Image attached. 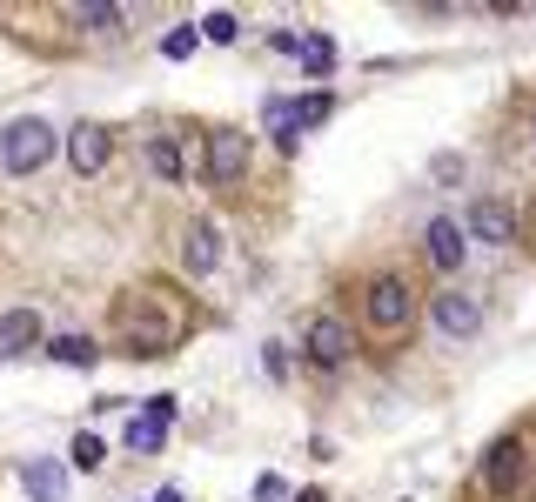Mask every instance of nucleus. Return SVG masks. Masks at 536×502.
Returning a JSON list of instances; mask_svg holds the SVG:
<instances>
[{"instance_id": "obj_20", "label": "nucleus", "mask_w": 536, "mask_h": 502, "mask_svg": "<svg viewBox=\"0 0 536 502\" xmlns=\"http://www.w3.org/2000/svg\"><path fill=\"white\" fill-rule=\"evenodd\" d=\"M195 47H201V34H195V27H168V34H161V54H168V61H188Z\"/></svg>"}, {"instance_id": "obj_9", "label": "nucleus", "mask_w": 536, "mask_h": 502, "mask_svg": "<svg viewBox=\"0 0 536 502\" xmlns=\"http://www.w3.org/2000/svg\"><path fill=\"white\" fill-rule=\"evenodd\" d=\"M181 248H188V268H195V275H215V268H222V228H215V221L201 215V221H188V241H181Z\"/></svg>"}, {"instance_id": "obj_25", "label": "nucleus", "mask_w": 536, "mask_h": 502, "mask_svg": "<svg viewBox=\"0 0 536 502\" xmlns=\"http://www.w3.org/2000/svg\"><path fill=\"white\" fill-rule=\"evenodd\" d=\"M155 502H188V496H181V489H161V496Z\"/></svg>"}, {"instance_id": "obj_22", "label": "nucleus", "mask_w": 536, "mask_h": 502, "mask_svg": "<svg viewBox=\"0 0 536 502\" xmlns=\"http://www.w3.org/2000/svg\"><path fill=\"white\" fill-rule=\"evenodd\" d=\"M195 34H201V41H215V47L235 41V14H228V7H215V14H208V21H201Z\"/></svg>"}, {"instance_id": "obj_24", "label": "nucleus", "mask_w": 536, "mask_h": 502, "mask_svg": "<svg viewBox=\"0 0 536 502\" xmlns=\"http://www.w3.org/2000/svg\"><path fill=\"white\" fill-rule=\"evenodd\" d=\"M282 496H289V482H282V476H262V482H255V502H282Z\"/></svg>"}, {"instance_id": "obj_8", "label": "nucleus", "mask_w": 536, "mask_h": 502, "mask_svg": "<svg viewBox=\"0 0 536 502\" xmlns=\"http://www.w3.org/2000/svg\"><path fill=\"white\" fill-rule=\"evenodd\" d=\"M429 322L463 342V335H476V328H483V302H476V295H436V302H429Z\"/></svg>"}, {"instance_id": "obj_17", "label": "nucleus", "mask_w": 536, "mask_h": 502, "mask_svg": "<svg viewBox=\"0 0 536 502\" xmlns=\"http://www.w3.org/2000/svg\"><path fill=\"white\" fill-rule=\"evenodd\" d=\"M47 355H54V362H67V369H94V342L88 335H54V342H47Z\"/></svg>"}, {"instance_id": "obj_16", "label": "nucleus", "mask_w": 536, "mask_h": 502, "mask_svg": "<svg viewBox=\"0 0 536 502\" xmlns=\"http://www.w3.org/2000/svg\"><path fill=\"white\" fill-rule=\"evenodd\" d=\"M295 67L322 81V74L335 67V41H329V34H302V41H295Z\"/></svg>"}, {"instance_id": "obj_18", "label": "nucleus", "mask_w": 536, "mask_h": 502, "mask_svg": "<svg viewBox=\"0 0 536 502\" xmlns=\"http://www.w3.org/2000/svg\"><path fill=\"white\" fill-rule=\"evenodd\" d=\"M148 168H155L161 181H181V148L168 141V134H155V141H148Z\"/></svg>"}, {"instance_id": "obj_1", "label": "nucleus", "mask_w": 536, "mask_h": 502, "mask_svg": "<svg viewBox=\"0 0 536 502\" xmlns=\"http://www.w3.org/2000/svg\"><path fill=\"white\" fill-rule=\"evenodd\" d=\"M114 335L128 355H161L188 335V302L168 295V288H134L128 302L114 308Z\"/></svg>"}, {"instance_id": "obj_15", "label": "nucleus", "mask_w": 536, "mask_h": 502, "mask_svg": "<svg viewBox=\"0 0 536 502\" xmlns=\"http://www.w3.org/2000/svg\"><path fill=\"white\" fill-rule=\"evenodd\" d=\"M262 121H268V134H275V148L295 154V141H302V128H295V101L268 94V101H262Z\"/></svg>"}, {"instance_id": "obj_21", "label": "nucleus", "mask_w": 536, "mask_h": 502, "mask_svg": "<svg viewBox=\"0 0 536 502\" xmlns=\"http://www.w3.org/2000/svg\"><path fill=\"white\" fill-rule=\"evenodd\" d=\"M329 114H335V101H329V94H309V101H295V128H322Z\"/></svg>"}, {"instance_id": "obj_11", "label": "nucleus", "mask_w": 536, "mask_h": 502, "mask_svg": "<svg viewBox=\"0 0 536 502\" xmlns=\"http://www.w3.org/2000/svg\"><path fill=\"white\" fill-rule=\"evenodd\" d=\"M423 248H429V262L443 268V275H456V268L469 262V255H463V228H456V221H443V215L429 221V235H423Z\"/></svg>"}, {"instance_id": "obj_6", "label": "nucleus", "mask_w": 536, "mask_h": 502, "mask_svg": "<svg viewBox=\"0 0 536 502\" xmlns=\"http://www.w3.org/2000/svg\"><path fill=\"white\" fill-rule=\"evenodd\" d=\"M67 168H74V175H101V168H108V128H101V121H74V128H67Z\"/></svg>"}, {"instance_id": "obj_7", "label": "nucleus", "mask_w": 536, "mask_h": 502, "mask_svg": "<svg viewBox=\"0 0 536 502\" xmlns=\"http://www.w3.org/2000/svg\"><path fill=\"white\" fill-rule=\"evenodd\" d=\"M168 429H175V402H168V395H155V402L128 422V449H134V456H155L161 442H168Z\"/></svg>"}, {"instance_id": "obj_10", "label": "nucleus", "mask_w": 536, "mask_h": 502, "mask_svg": "<svg viewBox=\"0 0 536 502\" xmlns=\"http://www.w3.org/2000/svg\"><path fill=\"white\" fill-rule=\"evenodd\" d=\"M34 342H41V315H34V308H7V315H0V362L27 355Z\"/></svg>"}, {"instance_id": "obj_14", "label": "nucleus", "mask_w": 536, "mask_h": 502, "mask_svg": "<svg viewBox=\"0 0 536 502\" xmlns=\"http://www.w3.org/2000/svg\"><path fill=\"white\" fill-rule=\"evenodd\" d=\"M463 228H469V235H483V241H510L516 221H510V208H503V201H476V208L463 215Z\"/></svg>"}, {"instance_id": "obj_26", "label": "nucleus", "mask_w": 536, "mask_h": 502, "mask_svg": "<svg viewBox=\"0 0 536 502\" xmlns=\"http://www.w3.org/2000/svg\"><path fill=\"white\" fill-rule=\"evenodd\" d=\"M295 502H322V496H295Z\"/></svg>"}, {"instance_id": "obj_23", "label": "nucleus", "mask_w": 536, "mask_h": 502, "mask_svg": "<svg viewBox=\"0 0 536 502\" xmlns=\"http://www.w3.org/2000/svg\"><path fill=\"white\" fill-rule=\"evenodd\" d=\"M101 456H108V442L94 436V429H81V436H74V462H81V469H94Z\"/></svg>"}, {"instance_id": "obj_3", "label": "nucleus", "mask_w": 536, "mask_h": 502, "mask_svg": "<svg viewBox=\"0 0 536 502\" xmlns=\"http://www.w3.org/2000/svg\"><path fill=\"white\" fill-rule=\"evenodd\" d=\"M362 315H369V328L396 335V328L416 315V295H409V282H402V275H376V282L362 288Z\"/></svg>"}, {"instance_id": "obj_2", "label": "nucleus", "mask_w": 536, "mask_h": 502, "mask_svg": "<svg viewBox=\"0 0 536 502\" xmlns=\"http://www.w3.org/2000/svg\"><path fill=\"white\" fill-rule=\"evenodd\" d=\"M54 121H41V114H21V121H7L0 128V168L7 175H34L41 161H54Z\"/></svg>"}, {"instance_id": "obj_13", "label": "nucleus", "mask_w": 536, "mask_h": 502, "mask_svg": "<svg viewBox=\"0 0 536 502\" xmlns=\"http://www.w3.org/2000/svg\"><path fill=\"white\" fill-rule=\"evenodd\" d=\"M21 482H27V496L34 502H67V469L61 462H27Z\"/></svg>"}, {"instance_id": "obj_12", "label": "nucleus", "mask_w": 536, "mask_h": 502, "mask_svg": "<svg viewBox=\"0 0 536 502\" xmlns=\"http://www.w3.org/2000/svg\"><path fill=\"white\" fill-rule=\"evenodd\" d=\"M516 476H523V442H516V436L490 442V456H483V482H490V489H516Z\"/></svg>"}, {"instance_id": "obj_19", "label": "nucleus", "mask_w": 536, "mask_h": 502, "mask_svg": "<svg viewBox=\"0 0 536 502\" xmlns=\"http://www.w3.org/2000/svg\"><path fill=\"white\" fill-rule=\"evenodd\" d=\"M74 21L94 34H121V7H74Z\"/></svg>"}, {"instance_id": "obj_27", "label": "nucleus", "mask_w": 536, "mask_h": 502, "mask_svg": "<svg viewBox=\"0 0 536 502\" xmlns=\"http://www.w3.org/2000/svg\"><path fill=\"white\" fill-rule=\"evenodd\" d=\"M530 141H536V128H530Z\"/></svg>"}, {"instance_id": "obj_4", "label": "nucleus", "mask_w": 536, "mask_h": 502, "mask_svg": "<svg viewBox=\"0 0 536 502\" xmlns=\"http://www.w3.org/2000/svg\"><path fill=\"white\" fill-rule=\"evenodd\" d=\"M309 362L315 369H329V375H342L349 362H356V335H349L342 315H315L309 322Z\"/></svg>"}, {"instance_id": "obj_5", "label": "nucleus", "mask_w": 536, "mask_h": 502, "mask_svg": "<svg viewBox=\"0 0 536 502\" xmlns=\"http://www.w3.org/2000/svg\"><path fill=\"white\" fill-rule=\"evenodd\" d=\"M201 175H208V188H228V181L248 175V134L222 128L215 141H208V161H201Z\"/></svg>"}]
</instances>
